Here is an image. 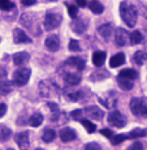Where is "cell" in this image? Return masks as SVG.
<instances>
[{"label": "cell", "instance_id": "obj_14", "mask_svg": "<svg viewBox=\"0 0 147 150\" xmlns=\"http://www.w3.org/2000/svg\"><path fill=\"white\" fill-rule=\"evenodd\" d=\"M14 141L16 144L18 145V148L21 149H26L29 148V132L27 131H24V132H18V133L14 136Z\"/></svg>", "mask_w": 147, "mask_h": 150}, {"label": "cell", "instance_id": "obj_38", "mask_svg": "<svg viewBox=\"0 0 147 150\" xmlns=\"http://www.w3.org/2000/svg\"><path fill=\"white\" fill-rule=\"evenodd\" d=\"M68 13L72 18H76L77 14H78V8L73 4H68Z\"/></svg>", "mask_w": 147, "mask_h": 150}, {"label": "cell", "instance_id": "obj_49", "mask_svg": "<svg viewBox=\"0 0 147 150\" xmlns=\"http://www.w3.org/2000/svg\"><path fill=\"white\" fill-rule=\"evenodd\" d=\"M48 105V107H51V110H52V111H59V106L56 105V103H52V102H48L47 103Z\"/></svg>", "mask_w": 147, "mask_h": 150}, {"label": "cell", "instance_id": "obj_30", "mask_svg": "<svg viewBox=\"0 0 147 150\" xmlns=\"http://www.w3.org/2000/svg\"><path fill=\"white\" fill-rule=\"evenodd\" d=\"M55 137H56V132H55V129L46 128L44 131H43L42 138H43V141H44V142H51V141L55 140Z\"/></svg>", "mask_w": 147, "mask_h": 150}, {"label": "cell", "instance_id": "obj_8", "mask_svg": "<svg viewBox=\"0 0 147 150\" xmlns=\"http://www.w3.org/2000/svg\"><path fill=\"white\" fill-rule=\"evenodd\" d=\"M130 39V35L128 34V31L122 28H116L115 29V43L119 47H124L128 45V41Z\"/></svg>", "mask_w": 147, "mask_h": 150}, {"label": "cell", "instance_id": "obj_19", "mask_svg": "<svg viewBox=\"0 0 147 150\" xmlns=\"http://www.w3.org/2000/svg\"><path fill=\"white\" fill-rule=\"evenodd\" d=\"M109 77V72L107 69H103L100 67H98L96 71H94L93 73L90 74V80L91 81H102V80H106Z\"/></svg>", "mask_w": 147, "mask_h": 150}, {"label": "cell", "instance_id": "obj_3", "mask_svg": "<svg viewBox=\"0 0 147 150\" xmlns=\"http://www.w3.org/2000/svg\"><path fill=\"white\" fill-rule=\"evenodd\" d=\"M130 110L133 115L138 117L147 116V100L145 98L134 97L130 99Z\"/></svg>", "mask_w": 147, "mask_h": 150}, {"label": "cell", "instance_id": "obj_43", "mask_svg": "<svg viewBox=\"0 0 147 150\" xmlns=\"http://www.w3.org/2000/svg\"><path fill=\"white\" fill-rule=\"evenodd\" d=\"M25 115H26V112H22V115H20L18 116V120H17V125H25L26 123H29V122H26L25 120Z\"/></svg>", "mask_w": 147, "mask_h": 150}, {"label": "cell", "instance_id": "obj_34", "mask_svg": "<svg viewBox=\"0 0 147 150\" xmlns=\"http://www.w3.org/2000/svg\"><path fill=\"white\" fill-rule=\"evenodd\" d=\"M11 136H12V131H11L9 128H5L4 127V128L0 129V141H3V142L8 141Z\"/></svg>", "mask_w": 147, "mask_h": 150}, {"label": "cell", "instance_id": "obj_44", "mask_svg": "<svg viewBox=\"0 0 147 150\" xmlns=\"http://www.w3.org/2000/svg\"><path fill=\"white\" fill-rule=\"evenodd\" d=\"M139 12L142 14L143 18L147 20V4H141L139 5Z\"/></svg>", "mask_w": 147, "mask_h": 150}, {"label": "cell", "instance_id": "obj_48", "mask_svg": "<svg viewBox=\"0 0 147 150\" xmlns=\"http://www.w3.org/2000/svg\"><path fill=\"white\" fill-rule=\"evenodd\" d=\"M76 4L79 8H85L87 5V3H86V0H76Z\"/></svg>", "mask_w": 147, "mask_h": 150}, {"label": "cell", "instance_id": "obj_28", "mask_svg": "<svg viewBox=\"0 0 147 150\" xmlns=\"http://www.w3.org/2000/svg\"><path fill=\"white\" fill-rule=\"evenodd\" d=\"M119 76H122V77H126V79H130V80H134L138 77V72L135 69H132V68H126V69H122L120 71Z\"/></svg>", "mask_w": 147, "mask_h": 150}, {"label": "cell", "instance_id": "obj_51", "mask_svg": "<svg viewBox=\"0 0 147 150\" xmlns=\"http://www.w3.org/2000/svg\"><path fill=\"white\" fill-rule=\"evenodd\" d=\"M47 1H55V0H47Z\"/></svg>", "mask_w": 147, "mask_h": 150}, {"label": "cell", "instance_id": "obj_23", "mask_svg": "<svg viewBox=\"0 0 147 150\" xmlns=\"http://www.w3.org/2000/svg\"><path fill=\"white\" fill-rule=\"evenodd\" d=\"M133 63L137 65H143L145 62L147 60V52L146 51H137L134 55H133Z\"/></svg>", "mask_w": 147, "mask_h": 150}, {"label": "cell", "instance_id": "obj_35", "mask_svg": "<svg viewBox=\"0 0 147 150\" xmlns=\"http://www.w3.org/2000/svg\"><path fill=\"white\" fill-rule=\"evenodd\" d=\"M126 138H128V134H116V136H113L111 138V144L112 145H120Z\"/></svg>", "mask_w": 147, "mask_h": 150}, {"label": "cell", "instance_id": "obj_17", "mask_svg": "<svg viewBox=\"0 0 147 150\" xmlns=\"http://www.w3.org/2000/svg\"><path fill=\"white\" fill-rule=\"evenodd\" d=\"M29 60H30V55L26 51H21V52H17L13 55V63L17 67H24Z\"/></svg>", "mask_w": 147, "mask_h": 150}, {"label": "cell", "instance_id": "obj_31", "mask_svg": "<svg viewBox=\"0 0 147 150\" xmlns=\"http://www.w3.org/2000/svg\"><path fill=\"white\" fill-rule=\"evenodd\" d=\"M11 91H12V82L8 81V80L0 81V94L5 96V94L11 93Z\"/></svg>", "mask_w": 147, "mask_h": 150}, {"label": "cell", "instance_id": "obj_45", "mask_svg": "<svg viewBox=\"0 0 147 150\" xmlns=\"http://www.w3.org/2000/svg\"><path fill=\"white\" fill-rule=\"evenodd\" d=\"M85 149H86V150H90V149L100 150V145H99V144H96V142H90V144H87V145L85 146Z\"/></svg>", "mask_w": 147, "mask_h": 150}, {"label": "cell", "instance_id": "obj_50", "mask_svg": "<svg viewBox=\"0 0 147 150\" xmlns=\"http://www.w3.org/2000/svg\"><path fill=\"white\" fill-rule=\"evenodd\" d=\"M4 77H7V69L0 67V79H4Z\"/></svg>", "mask_w": 147, "mask_h": 150}, {"label": "cell", "instance_id": "obj_47", "mask_svg": "<svg viewBox=\"0 0 147 150\" xmlns=\"http://www.w3.org/2000/svg\"><path fill=\"white\" fill-rule=\"evenodd\" d=\"M21 3L25 5V7H30V5H34L37 3V0H21Z\"/></svg>", "mask_w": 147, "mask_h": 150}, {"label": "cell", "instance_id": "obj_13", "mask_svg": "<svg viewBox=\"0 0 147 150\" xmlns=\"http://www.w3.org/2000/svg\"><path fill=\"white\" fill-rule=\"evenodd\" d=\"M44 46H46V48H47L48 51H51V52H56V51L60 48L59 37L55 35V34L47 37V39H46V42H44Z\"/></svg>", "mask_w": 147, "mask_h": 150}, {"label": "cell", "instance_id": "obj_32", "mask_svg": "<svg viewBox=\"0 0 147 150\" xmlns=\"http://www.w3.org/2000/svg\"><path fill=\"white\" fill-rule=\"evenodd\" d=\"M142 41H143V35L141 31L134 30L133 33L130 34V43L132 45H138V43H141Z\"/></svg>", "mask_w": 147, "mask_h": 150}, {"label": "cell", "instance_id": "obj_10", "mask_svg": "<svg viewBox=\"0 0 147 150\" xmlns=\"http://www.w3.org/2000/svg\"><path fill=\"white\" fill-rule=\"evenodd\" d=\"M81 80H82V77H81V73L79 71L77 72H64V81L68 83V85L70 86H76L78 85V83L81 82Z\"/></svg>", "mask_w": 147, "mask_h": 150}, {"label": "cell", "instance_id": "obj_20", "mask_svg": "<svg viewBox=\"0 0 147 150\" xmlns=\"http://www.w3.org/2000/svg\"><path fill=\"white\" fill-rule=\"evenodd\" d=\"M125 54L122 52H119L116 55H113V56L111 57V60H109V67L112 68H116V67H120V65H122L124 63H125Z\"/></svg>", "mask_w": 147, "mask_h": 150}, {"label": "cell", "instance_id": "obj_42", "mask_svg": "<svg viewBox=\"0 0 147 150\" xmlns=\"http://www.w3.org/2000/svg\"><path fill=\"white\" fill-rule=\"evenodd\" d=\"M134 149L135 150H142L143 149V145L139 142V141H135V142H133L130 146H129V150H134Z\"/></svg>", "mask_w": 147, "mask_h": 150}, {"label": "cell", "instance_id": "obj_29", "mask_svg": "<svg viewBox=\"0 0 147 150\" xmlns=\"http://www.w3.org/2000/svg\"><path fill=\"white\" fill-rule=\"evenodd\" d=\"M146 136V131L142 128H134L132 132L128 133V138H132V140H138V138H142Z\"/></svg>", "mask_w": 147, "mask_h": 150}, {"label": "cell", "instance_id": "obj_7", "mask_svg": "<svg viewBox=\"0 0 147 150\" xmlns=\"http://www.w3.org/2000/svg\"><path fill=\"white\" fill-rule=\"evenodd\" d=\"M108 123L111 125L116 127V128H122L126 124V117L119 111V110H113L108 114Z\"/></svg>", "mask_w": 147, "mask_h": 150}, {"label": "cell", "instance_id": "obj_1", "mask_svg": "<svg viewBox=\"0 0 147 150\" xmlns=\"http://www.w3.org/2000/svg\"><path fill=\"white\" fill-rule=\"evenodd\" d=\"M120 16L128 28H134L138 20V11L130 1L124 0L120 4Z\"/></svg>", "mask_w": 147, "mask_h": 150}, {"label": "cell", "instance_id": "obj_5", "mask_svg": "<svg viewBox=\"0 0 147 150\" xmlns=\"http://www.w3.org/2000/svg\"><path fill=\"white\" fill-rule=\"evenodd\" d=\"M20 21H21V25L25 29H27L29 31H31V33L35 34V35H39L40 30H39V29H37V26H38V22H37L35 14H34V13H22Z\"/></svg>", "mask_w": 147, "mask_h": 150}, {"label": "cell", "instance_id": "obj_22", "mask_svg": "<svg viewBox=\"0 0 147 150\" xmlns=\"http://www.w3.org/2000/svg\"><path fill=\"white\" fill-rule=\"evenodd\" d=\"M117 83H119V86L122 89V90H132L134 86L133 80L126 79V77H122V76L117 77Z\"/></svg>", "mask_w": 147, "mask_h": 150}, {"label": "cell", "instance_id": "obj_36", "mask_svg": "<svg viewBox=\"0 0 147 150\" xmlns=\"http://www.w3.org/2000/svg\"><path fill=\"white\" fill-rule=\"evenodd\" d=\"M13 8V3L11 0H0V9L1 11H9Z\"/></svg>", "mask_w": 147, "mask_h": 150}, {"label": "cell", "instance_id": "obj_15", "mask_svg": "<svg viewBox=\"0 0 147 150\" xmlns=\"http://www.w3.org/2000/svg\"><path fill=\"white\" fill-rule=\"evenodd\" d=\"M13 41L14 43H31V38L24 30L17 28L13 30Z\"/></svg>", "mask_w": 147, "mask_h": 150}, {"label": "cell", "instance_id": "obj_2", "mask_svg": "<svg viewBox=\"0 0 147 150\" xmlns=\"http://www.w3.org/2000/svg\"><path fill=\"white\" fill-rule=\"evenodd\" d=\"M39 94L46 98L56 97L60 94V88L52 80H43L39 82Z\"/></svg>", "mask_w": 147, "mask_h": 150}, {"label": "cell", "instance_id": "obj_18", "mask_svg": "<svg viewBox=\"0 0 147 150\" xmlns=\"http://www.w3.org/2000/svg\"><path fill=\"white\" fill-rule=\"evenodd\" d=\"M98 33L100 34V37L103 39L108 41L111 38V35L113 34V26H112V24H103L98 28Z\"/></svg>", "mask_w": 147, "mask_h": 150}, {"label": "cell", "instance_id": "obj_25", "mask_svg": "<svg viewBox=\"0 0 147 150\" xmlns=\"http://www.w3.org/2000/svg\"><path fill=\"white\" fill-rule=\"evenodd\" d=\"M89 8H90V11L94 14H100V13H103V11H104L103 4H100L98 0H91V1L89 3Z\"/></svg>", "mask_w": 147, "mask_h": 150}, {"label": "cell", "instance_id": "obj_21", "mask_svg": "<svg viewBox=\"0 0 147 150\" xmlns=\"http://www.w3.org/2000/svg\"><path fill=\"white\" fill-rule=\"evenodd\" d=\"M106 52L104 51H95L93 54V63L95 67H102L106 62Z\"/></svg>", "mask_w": 147, "mask_h": 150}, {"label": "cell", "instance_id": "obj_24", "mask_svg": "<svg viewBox=\"0 0 147 150\" xmlns=\"http://www.w3.org/2000/svg\"><path fill=\"white\" fill-rule=\"evenodd\" d=\"M99 102L102 103V105H104V107H107V108L115 107V106H116V103H117L116 94H113V93L111 91V97H109V98H104V99L99 98Z\"/></svg>", "mask_w": 147, "mask_h": 150}, {"label": "cell", "instance_id": "obj_9", "mask_svg": "<svg viewBox=\"0 0 147 150\" xmlns=\"http://www.w3.org/2000/svg\"><path fill=\"white\" fill-rule=\"evenodd\" d=\"M89 22H87V20H83V18H74L73 21H72V24H70V28H72V30L74 31V33H77V34H83L86 30H87V28H89Z\"/></svg>", "mask_w": 147, "mask_h": 150}, {"label": "cell", "instance_id": "obj_11", "mask_svg": "<svg viewBox=\"0 0 147 150\" xmlns=\"http://www.w3.org/2000/svg\"><path fill=\"white\" fill-rule=\"evenodd\" d=\"M65 64L69 65L70 68H74L76 71H79V72H82L83 69H85V67H86L85 59H82V57H78V56L69 57L67 62H65Z\"/></svg>", "mask_w": 147, "mask_h": 150}, {"label": "cell", "instance_id": "obj_12", "mask_svg": "<svg viewBox=\"0 0 147 150\" xmlns=\"http://www.w3.org/2000/svg\"><path fill=\"white\" fill-rule=\"evenodd\" d=\"M85 114L89 117H91V119H96V120H102L104 117V111L102 108H99L98 106H89V107H86Z\"/></svg>", "mask_w": 147, "mask_h": 150}, {"label": "cell", "instance_id": "obj_41", "mask_svg": "<svg viewBox=\"0 0 147 150\" xmlns=\"http://www.w3.org/2000/svg\"><path fill=\"white\" fill-rule=\"evenodd\" d=\"M100 133H102L103 136L108 137V138H112V137H113V131H112V129H108V128H103L102 131H100Z\"/></svg>", "mask_w": 147, "mask_h": 150}, {"label": "cell", "instance_id": "obj_6", "mask_svg": "<svg viewBox=\"0 0 147 150\" xmlns=\"http://www.w3.org/2000/svg\"><path fill=\"white\" fill-rule=\"evenodd\" d=\"M30 76H31V69L26 67H21L13 73V83L17 86L26 85L29 80H30Z\"/></svg>", "mask_w": 147, "mask_h": 150}, {"label": "cell", "instance_id": "obj_40", "mask_svg": "<svg viewBox=\"0 0 147 150\" xmlns=\"http://www.w3.org/2000/svg\"><path fill=\"white\" fill-rule=\"evenodd\" d=\"M82 110H74L73 112L70 114V116H72V119L73 120H81V116H82Z\"/></svg>", "mask_w": 147, "mask_h": 150}, {"label": "cell", "instance_id": "obj_27", "mask_svg": "<svg viewBox=\"0 0 147 150\" xmlns=\"http://www.w3.org/2000/svg\"><path fill=\"white\" fill-rule=\"evenodd\" d=\"M51 122H55L56 124H61V123H67V114L61 111H55V114L51 116Z\"/></svg>", "mask_w": 147, "mask_h": 150}, {"label": "cell", "instance_id": "obj_4", "mask_svg": "<svg viewBox=\"0 0 147 150\" xmlns=\"http://www.w3.org/2000/svg\"><path fill=\"white\" fill-rule=\"evenodd\" d=\"M63 22V16L57 12H52V11H48L44 16V21H43V25H44V29L47 31H51L53 29H57L61 25Z\"/></svg>", "mask_w": 147, "mask_h": 150}, {"label": "cell", "instance_id": "obj_26", "mask_svg": "<svg viewBox=\"0 0 147 150\" xmlns=\"http://www.w3.org/2000/svg\"><path fill=\"white\" fill-rule=\"evenodd\" d=\"M43 120H44L43 115L39 114V112H35V114H33L29 117V124H30L31 127H39L40 124L43 123Z\"/></svg>", "mask_w": 147, "mask_h": 150}, {"label": "cell", "instance_id": "obj_16", "mask_svg": "<svg viewBox=\"0 0 147 150\" xmlns=\"http://www.w3.org/2000/svg\"><path fill=\"white\" fill-rule=\"evenodd\" d=\"M59 136L63 142H70V141L77 138V133L72 128H63V129H60Z\"/></svg>", "mask_w": 147, "mask_h": 150}, {"label": "cell", "instance_id": "obj_46", "mask_svg": "<svg viewBox=\"0 0 147 150\" xmlns=\"http://www.w3.org/2000/svg\"><path fill=\"white\" fill-rule=\"evenodd\" d=\"M7 112V105L5 103H0V117H3Z\"/></svg>", "mask_w": 147, "mask_h": 150}, {"label": "cell", "instance_id": "obj_37", "mask_svg": "<svg viewBox=\"0 0 147 150\" xmlns=\"http://www.w3.org/2000/svg\"><path fill=\"white\" fill-rule=\"evenodd\" d=\"M69 50L73 51V52H79V51H81L79 42L76 41V39H72V41L69 42Z\"/></svg>", "mask_w": 147, "mask_h": 150}, {"label": "cell", "instance_id": "obj_39", "mask_svg": "<svg viewBox=\"0 0 147 150\" xmlns=\"http://www.w3.org/2000/svg\"><path fill=\"white\" fill-rule=\"evenodd\" d=\"M81 97H82V91H77V93L69 94V96H68L69 100H72V102H77V100H79Z\"/></svg>", "mask_w": 147, "mask_h": 150}, {"label": "cell", "instance_id": "obj_33", "mask_svg": "<svg viewBox=\"0 0 147 150\" xmlns=\"http://www.w3.org/2000/svg\"><path fill=\"white\" fill-rule=\"evenodd\" d=\"M81 124H82V125L85 127L86 131H87L89 133H94V132L96 131V125H95L93 122L87 120V119H81Z\"/></svg>", "mask_w": 147, "mask_h": 150}]
</instances>
